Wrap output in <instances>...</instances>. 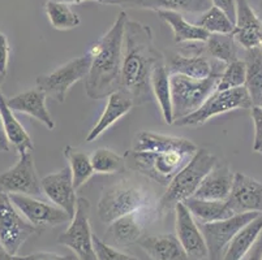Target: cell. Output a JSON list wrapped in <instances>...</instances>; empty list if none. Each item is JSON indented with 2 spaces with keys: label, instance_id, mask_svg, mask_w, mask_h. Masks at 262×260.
Wrapping results in <instances>:
<instances>
[{
  "label": "cell",
  "instance_id": "obj_1",
  "mask_svg": "<svg viewBox=\"0 0 262 260\" xmlns=\"http://www.w3.org/2000/svg\"><path fill=\"white\" fill-rule=\"evenodd\" d=\"M197 151L199 147L185 138L140 132L133 140L132 149L125 152L124 157L127 168L161 186H168Z\"/></svg>",
  "mask_w": 262,
  "mask_h": 260
},
{
  "label": "cell",
  "instance_id": "obj_2",
  "mask_svg": "<svg viewBox=\"0 0 262 260\" xmlns=\"http://www.w3.org/2000/svg\"><path fill=\"white\" fill-rule=\"evenodd\" d=\"M163 59L162 52L154 46L151 29L139 21L128 20L124 32L119 90L125 92L135 106L149 103L154 98L151 75L157 64Z\"/></svg>",
  "mask_w": 262,
  "mask_h": 260
},
{
  "label": "cell",
  "instance_id": "obj_3",
  "mask_svg": "<svg viewBox=\"0 0 262 260\" xmlns=\"http://www.w3.org/2000/svg\"><path fill=\"white\" fill-rule=\"evenodd\" d=\"M127 22V12L121 11L113 26L88 52L92 57V65L85 78V90L92 99H103L120 89L124 32Z\"/></svg>",
  "mask_w": 262,
  "mask_h": 260
},
{
  "label": "cell",
  "instance_id": "obj_4",
  "mask_svg": "<svg viewBox=\"0 0 262 260\" xmlns=\"http://www.w3.org/2000/svg\"><path fill=\"white\" fill-rule=\"evenodd\" d=\"M216 156L205 149H199L192 160L172 178L167 190L157 203L158 218H162L168 211L175 209L176 204L183 203L197 192L202 180L218 163Z\"/></svg>",
  "mask_w": 262,
  "mask_h": 260
},
{
  "label": "cell",
  "instance_id": "obj_5",
  "mask_svg": "<svg viewBox=\"0 0 262 260\" xmlns=\"http://www.w3.org/2000/svg\"><path fill=\"white\" fill-rule=\"evenodd\" d=\"M226 64L213 60V73L204 80L171 75V98H172L173 123L196 112L213 92L216 91L219 78L225 70Z\"/></svg>",
  "mask_w": 262,
  "mask_h": 260
},
{
  "label": "cell",
  "instance_id": "obj_6",
  "mask_svg": "<svg viewBox=\"0 0 262 260\" xmlns=\"http://www.w3.org/2000/svg\"><path fill=\"white\" fill-rule=\"evenodd\" d=\"M157 203L153 194L144 186L123 180L102 190L97 211L102 223L108 225L124 215L147 207H157Z\"/></svg>",
  "mask_w": 262,
  "mask_h": 260
},
{
  "label": "cell",
  "instance_id": "obj_7",
  "mask_svg": "<svg viewBox=\"0 0 262 260\" xmlns=\"http://www.w3.org/2000/svg\"><path fill=\"white\" fill-rule=\"evenodd\" d=\"M252 107H253V102L248 90L245 89V86L237 87V89L223 90V91L216 90L196 112L190 113L187 117L176 120L173 125L200 126L218 114L237 111V109H251Z\"/></svg>",
  "mask_w": 262,
  "mask_h": 260
},
{
  "label": "cell",
  "instance_id": "obj_8",
  "mask_svg": "<svg viewBox=\"0 0 262 260\" xmlns=\"http://www.w3.org/2000/svg\"><path fill=\"white\" fill-rule=\"evenodd\" d=\"M90 65L92 57L89 54H85L84 56L75 57L49 75L38 76L35 83L38 89L46 94V97L59 103H64L67 92L70 91L71 87L82 78H86Z\"/></svg>",
  "mask_w": 262,
  "mask_h": 260
},
{
  "label": "cell",
  "instance_id": "obj_9",
  "mask_svg": "<svg viewBox=\"0 0 262 260\" xmlns=\"http://www.w3.org/2000/svg\"><path fill=\"white\" fill-rule=\"evenodd\" d=\"M90 202L86 198H78L76 212L71 220L70 226L61 233L58 242L72 250L80 260H98L95 255L94 242L90 228Z\"/></svg>",
  "mask_w": 262,
  "mask_h": 260
},
{
  "label": "cell",
  "instance_id": "obj_10",
  "mask_svg": "<svg viewBox=\"0 0 262 260\" xmlns=\"http://www.w3.org/2000/svg\"><path fill=\"white\" fill-rule=\"evenodd\" d=\"M39 232L33 224L24 218L9 194L0 192V243L12 255H17L26 240Z\"/></svg>",
  "mask_w": 262,
  "mask_h": 260
},
{
  "label": "cell",
  "instance_id": "obj_11",
  "mask_svg": "<svg viewBox=\"0 0 262 260\" xmlns=\"http://www.w3.org/2000/svg\"><path fill=\"white\" fill-rule=\"evenodd\" d=\"M258 215V212H247L215 223L199 224L208 247V260H223L232 238Z\"/></svg>",
  "mask_w": 262,
  "mask_h": 260
},
{
  "label": "cell",
  "instance_id": "obj_12",
  "mask_svg": "<svg viewBox=\"0 0 262 260\" xmlns=\"http://www.w3.org/2000/svg\"><path fill=\"white\" fill-rule=\"evenodd\" d=\"M0 192L30 197L42 194V186L37 176L32 152L18 155L17 163L8 171L0 173Z\"/></svg>",
  "mask_w": 262,
  "mask_h": 260
},
{
  "label": "cell",
  "instance_id": "obj_13",
  "mask_svg": "<svg viewBox=\"0 0 262 260\" xmlns=\"http://www.w3.org/2000/svg\"><path fill=\"white\" fill-rule=\"evenodd\" d=\"M9 198L24 218L38 229L54 228L72 220V216L60 207L38 200L30 195L9 194Z\"/></svg>",
  "mask_w": 262,
  "mask_h": 260
},
{
  "label": "cell",
  "instance_id": "obj_14",
  "mask_svg": "<svg viewBox=\"0 0 262 260\" xmlns=\"http://www.w3.org/2000/svg\"><path fill=\"white\" fill-rule=\"evenodd\" d=\"M156 219H159L157 207L137 209L108 224L107 235L110 240L118 245L129 246L132 243L139 242L147 223H151Z\"/></svg>",
  "mask_w": 262,
  "mask_h": 260
},
{
  "label": "cell",
  "instance_id": "obj_15",
  "mask_svg": "<svg viewBox=\"0 0 262 260\" xmlns=\"http://www.w3.org/2000/svg\"><path fill=\"white\" fill-rule=\"evenodd\" d=\"M176 237L184 247L190 260L208 259V247L202 235L200 225L184 203H178L175 207Z\"/></svg>",
  "mask_w": 262,
  "mask_h": 260
},
{
  "label": "cell",
  "instance_id": "obj_16",
  "mask_svg": "<svg viewBox=\"0 0 262 260\" xmlns=\"http://www.w3.org/2000/svg\"><path fill=\"white\" fill-rule=\"evenodd\" d=\"M226 202L233 215L247 212L262 214V182L236 172L230 197Z\"/></svg>",
  "mask_w": 262,
  "mask_h": 260
},
{
  "label": "cell",
  "instance_id": "obj_17",
  "mask_svg": "<svg viewBox=\"0 0 262 260\" xmlns=\"http://www.w3.org/2000/svg\"><path fill=\"white\" fill-rule=\"evenodd\" d=\"M40 186H42V192L49 197L55 206L60 207L73 218L78 198H76L77 190L73 185L72 172L70 167H64L60 171L45 176L40 180Z\"/></svg>",
  "mask_w": 262,
  "mask_h": 260
},
{
  "label": "cell",
  "instance_id": "obj_18",
  "mask_svg": "<svg viewBox=\"0 0 262 260\" xmlns=\"http://www.w3.org/2000/svg\"><path fill=\"white\" fill-rule=\"evenodd\" d=\"M262 20L248 0H236V20L232 35L245 51L259 47Z\"/></svg>",
  "mask_w": 262,
  "mask_h": 260
},
{
  "label": "cell",
  "instance_id": "obj_19",
  "mask_svg": "<svg viewBox=\"0 0 262 260\" xmlns=\"http://www.w3.org/2000/svg\"><path fill=\"white\" fill-rule=\"evenodd\" d=\"M95 3L156 12L172 11L179 13H204L213 6L210 0H95Z\"/></svg>",
  "mask_w": 262,
  "mask_h": 260
},
{
  "label": "cell",
  "instance_id": "obj_20",
  "mask_svg": "<svg viewBox=\"0 0 262 260\" xmlns=\"http://www.w3.org/2000/svg\"><path fill=\"white\" fill-rule=\"evenodd\" d=\"M46 94L39 89H30L7 99V104L13 112L29 114L43 124L49 130L55 129V121L46 107Z\"/></svg>",
  "mask_w": 262,
  "mask_h": 260
},
{
  "label": "cell",
  "instance_id": "obj_21",
  "mask_svg": "<svg viewBox=\"0 0 262 260\" xmlns=\"http://www.w3.org/2000/svg\"><path fill=\"white\" fill-rule=\"evenodd\" d=\"M235 173L225 163H218L205 176L193 198L206 200H227L232 189Z\"/></svg>",
  "mask_w": 262,
  "mask_h": 260
},
{
  "label": "cell",
  "instance_id": "obj_22",
  "mask_svg": "<svg viewBox=\"0 0 262 260\" xmlns=\"http://www.w3.org/2000/svg\"><path fill=\"white\" fill-rule=\"evenodd\" d=\"M107 104L104 107V111L102 112L101 117L97 121L93 129L89 132L86 137V142L90 143L101 137L107 129L111 128L115 123H118L121 117L129 113L130 109L135 107L133 100L121 90H116L111 95H108Z\"/></svg>",
  "mask_w": 262,
  "mask_h": 260
},
{
  "label": "cell",
  "instance_id": "obj_23",
  "mask_svg": "<svg viewBox=\"0 0 262 260\" xmlns=\"http://www.w3.org/2000/svg\"><path fill=\"white\" fill-rule=\"evenodd\" d=\"M137 243L153 260H190L176 234L144 235Z\"/></svg>",
  "mask_w": 262,
  "mask_h": 260
},
{
  "label": "cell",
  "instance_id": "obj_24",
  "mask_svg": "<svg viewBox=\"0 0 262 260\" xmlns=\"http://www.w3.org/2000/svg\"><path fill=\"white\" fill-rule=\"evenodd\" d=\"M166 66L171 75L204 80L213 73V61L202 54H175L166 59Z\"/></svg>",
  "mask_w": 262,
  "mask_h": 260
},
{
  "label": "cell",
  "instance_id": "obj_25",
  "mask_svg": "<svg viewBox=\"0 0 262 260\" xmlns=\"http://www.w3.org/2000/svg\"><path fill=\"white\" fill-rule=\"evenodd\" d=\"M0 117L3 121L4 132H6L7 139L9 145L15 147L18 155L25 152H32L34 149L33 140L30 135L26 133L25 128L16 119L15 113L7 104V99L4 98L3 92L0 90Z\"/></svg>",
  "mask_w": 262,
  "mask_h": 260
},
{
  "label": "cell",
  "instance_id": "obj_26",
  "mask_svg": "<svg viewBox=\"0 0 262 260\" xmlns=\"http://www.w3.org/2000/svg\"><path fill=\"white\" fill-rule=\"evenodd\" d=\"M157 13L164 22L172 29L173 40L179 44L190 42H206L210 37V34L205 29L187 21L183 17V14L179 13V12L159 11Z\"/></svg>",
  "mask_w": 262,
  "mask_h": 260
},
{
  "label": "cell",
  "instance_id": "obj_27",
  "mask_svg": "<svg viewBox=\"0 0 262 260\" xmlns=\"http://www.w3.org/2000/svg\"><path fill=\"white\" fill-rule=\"evenodd\" d=\"M151 91H153V97L158 102L164 123L172 125V98H171L170 73L166 66V57L159 61L154 68L153 75H151Z\"/></svg>",
  "mask_w": 262,
  "mask_h": 260
},
{
  "label": "cell",
  "instance_id": "obj_28",
  "mask_svg": "<svg viewBox=\"0 0 262 260\" xmlns=\"http://www.w3.org/2000/svg\"><path fill=\"white\" fill-rule=\"evenodd\" d=\"M183 203L200 224L215 223L235 216L226 200H206L192 197Z\"/></svg>",
  "mask_w": 262,
  "mask_h": 260
},
{
  "label": "cell",
  "instance_id": "obj_29",
  "mask_svg": "<svg viewBox=\"0 0 262 260\" xmlns=\"http://www.w3.org/2000/svg\"><path fill=\"white\" fill-rule=\"evenodd\" d=\"M262 233V214L240 229L228 245L223 260H243Z\"/></svg>",
  "mask_w": 262,
  "mask_h": 260
},
{
  "label": "cell",
  "instance_id": "obj_30",
  "mask_svg": "<svg viewBox=\"0 0 262 260\" xmlns=\"http://www.w3.org/2000/svg\"><path fill=\"white\" fill-rule=\"evenodd\" d=\"M64 156L70 163L75 189L78 190L95 173L92 166V160H90V155L68 145L64 147Z\"/></svg>",
  "mask_w": 262,
  "mask_h": 260
},
{
  "label": "cell",
  "instance_id": "obj_31",
  "mask_svg": "<svg viewBox=\"0 0 262 260\" xmlns=\"http://www.w3.org/2000/svg\"><path fill=\"white\" fill-rule=\"evenodd\" d=\"M205 52L213 59L223 64L237 60V42L232 34H210L205 42Z\"/></svg>",
  "mask_w": 262,
  "mask_h": 260
},
{
  "label": "cell",
  "instance_id": "obj_32",
  "mask_svg": "<svg viewBox=\"0 0 262 260\" xmlns=\"http://www.w3.org/2000/svg\"><path fill=\"white\" fill-rule=\"evenodd\" d=\"M247 81L245 89L248 90L253 106H257L262 94V50L261 47L248 50L247 59Z\"/></svg>",
  "mask_w": 262,
  "mask_h": 260
},
{
  "label": "cell",
  "instance_id": "obj_33",
  "mask_svg": "<svg viewBox=\"0 0 262 260\" xmlns=\"http://www.w3.org/2000/svg\"><path fill=\"white\" fill-rule=\"evenodd\" d=\"M45 12H46L51 26L56 30L75 29L81 22L78 14L71 9L70 4L55 2V0H47L45 4Z\"/></svg>",
  "mask_w": 262,
  "mask_h": 260
},
{
  "label": "cell",
  "instance_id": "obj_34",
  "mask_svg": "<svg viewBox=\"0 0 262 260\" xmlns=\"http://www.w3.org/2000/svg\"><path fill=\"white\" fill-rule=\"evenodd\" d=\"M93 169L99 175H115L127 171L125 157L110 149H98L90 155Z\"/></svg>",
  "mask_w": 262,
  "mask_h": 260
},
{
  "label": "cell",
  "instance_id": "obj_35",
  "mask_svg": "<svg viewBox=\"0 0 262 260\" xmlns=\"http://www.w3.org/2000/svg\"><path fill=\"white\" fill-rule=\"evenodd\" d=\"M194 23L205 29L209 34H232L235 29V23L230 20L227 14L222 9L214 6L201 13L200 18Z\"/></svg>",
  "mask_w": 262,
  "mask_h": 260
},
{
  "label": "cell",
  "instance_id": "obj_36",
  "mask_svg": "<svg viewBox=\"0 0 262 260\" xmlns=\"http://www.w3.org/2000/svg\"><path fill=\"white\" fill-rule=\"evenodd\" d=\"M245 81H247V64L244 60L237 59L226 65L219 78L216 90L223 91V90L243 87L245 86Z\"/></svg>",
  "mask_w": 262,
  "mask_h": 260
},
{
  "label": "cell",
  "instance_id": "obj_37",
  "mask_svg": "<svg viewBox=\"0 0 262 260\" xmlns=\"http://www.w3.org/2000/svg\"><path fill=\"white\" fill-rule=\"evenodd\" d=\"M93 242H94L95 255H97L98 260H139L137 257H133L130 255L124 254V252L114 249L113 246L107 245L106 242H103L97 235L93 237Z\"/></svg>",
  "mask_w": 262,
  "mask_h": 260
},
{
  "label": "cell",
  "instance_id": "obj_38",
  "mask_svg": "<svg viewBox=\"0 0 262 260\" xmlns=\"http://www.w3.org/2000/svg\"><path fill=\"white\" fill-rule=\"evenodd\" d=\"M251 114L254 124L253 150L257 151L262 146V108L258 106H253L251 108Z\"/></svg>",
  "mask_w": 262,
  "mask_h": 260
},
{
  "label": "cell",
  "instance_id": "obj_39",
  "mask_svg": "<svg viewBox=\"0 0 262 260\" xmlns=\"http://www.w3.org/2000/svg\"><path fill=\"white\" fill-rule=\"evenodd\" d=\"M17 260H80L75 254L72 255H59L54 252H34V254L17 256Z\"/></svg>",
  "mask_w": 262,
  "mask_h": 260
},
{
  "label": "cell",
  "instance_id": "obj_40",
  "mask_svg": "<svg viewBox=\"0 0 262 260\" xmlns=\"http://www.w3.org/2000/svg\"><path fill=\"white\" fill-rule=\"evenodd\" d=\"M9 54H11V47H9L8 39L6 34L0 33V76L6 77L7 69H8Z\"/></svg>",
  "mask_w": 262,
  "mask_h": 260
},
{
  "label": "cell",
  "instance_id": "obj_41",
  "mask_svg": "<svg viewBox=\"0 0 262 260\" xmlns=\"http://www.w3.org/2000/svg\"><path fill=\"white\" fill-rule=\"evenodd\" d=\"M214 7H218L227 14L230 20L235 23L236 20V0H210Z\"/></svg>",
  "mask_w": 262,
  "mask_h": 260
},
{
  "label": "cell",
  "instance_id": "obj_42",
  "mask_svg": "<svg viewBox=\"0 0 262 260\" xmlns=\"http://www.w3.org/2000/svg\"><path fill=\"white\" fill-rule=\"evenodd\" d=\"M243 260H262V233Z\"/></svg>",
  "mask_w": 262,
  "mask_h": 260
},
{
  "label": "cell",
  "instance_id": "obj_43",
  "mask_svg": "<svg viewBox=\"0 0 262 260\" xmlns=\"http://www.w3.org/2000/svg\"><path fill=\"white\" fill-rule=\"evenodd\" d=\"M9 149H11V145H9L8 139H7L3 121H2V117H0V152H8Z\"/></svg>",
  "mask_w": 262,
  "mask_h": 260
},
{
  "label": "cell",
  "instance_id": "obj_44",
  "mask_svg": "<svg viewBox=\"0 0 262 260\" xmlns=\"http://www.w3.org/2000/svg\"><path fill=\"white\" fill-rule=\"evenodd\" d=\"M0 260H17V257L15 255L9 254L3 246H2V243H0Z\"/></svg>",
  "mask_w": 262,
  "mask_h": 260
},
{
  "label": "cell",
  "instance_id": "obj_45",
  "mask_svg": "<svg viewBox=\"0 0 262 260\" xmlns=\"http://www.w3.org/2000/svg\"><path fill=\"white\" fill-rule=\"evenodd\" d=\"M248 2L251 3V6L253 7V9L257 12V14L262 20V0H248Z\"/></svg>",
  "mask_w": 262,
  "mask_h": 260
},
{
  "label": "cell",
  "instance_id": "obj_46",
  "mask_svg": "<svg viewBox=\"0 0 262 260\" xmlns=\"http://www.w3.org/2000/svg\"><path fill=\"white\" fill-rule=\"evenodd\" d=\"M55 2H60V3H66V4H81V3H84V2H88V0H55Z\"/></svg>",
  "mask_w": 262,
  "mask_h": 260
},
{
  "label": "cell",
  "instance_id": "obj_47",
  "mask_svg": "<svg viewBox=\"0 0 262 260\" xmlns=\"http://www.w3.org/2000/svg\"><path fill=\"white\" fill-rule=\"evenodd\" d=\"M257 106L261 107L262 108V94H261V98H259V100H258V103H257Z\"/></svg>",
  "mask_w": 262,
  "mask_h": 260
},
{
  "label": "cell",
  "instance_id": "obj_48",
  "mask_svg": "<svg viewBox=\"0 0 262 260\" xmlns=\"http://www.w3.org/2000/svg\"><path fill=\"white\" fill-rule=\"evenodd\" d=\"M256 152H259V154H261L262 155V146L261 147H259V149L258 150H257V151Z\"/></svg>",
  "mask_w": 262,
  "mask_h": 260
},
{
  "label": "cell",
  "instance_id": "obj_49",
  "mask_svg": "<svg viewBox=\"0 0 262 260\" xmlns=\"http://www.w3.org/2000/svg\"><path fill=\"white\" fill-rule=\"evenodd\" d=\"M259 47H261V50H262V34H261V44H259Z\"/></svg>",
  "mask_w": 262,
  "mask_h": 260
},
{
  "label": "cell",
  "instance_id": "obj_50",
  "mask_svg": "<svg viewBox=\"0 0 262 260\" xmlns=\"http://www.w3.org/2000/svg\"><path fill=\"white\" fill-rule=\"evenodd\" d=\"M3 78H4V77H3V76H0V81H2V80H3Z\"/></svg>",
  "mask_w": 262,
  "mask_h": 260
}]
</instances>
